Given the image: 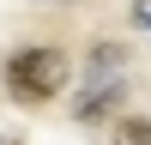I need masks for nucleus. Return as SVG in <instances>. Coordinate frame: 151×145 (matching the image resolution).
<instances>
[{
  "label": "nucleus",
  "instance_id": "obj_1",
  "mask_svg": "<svg viewBox=\"0 0 151 145\" xmlns=\"http://www.w3.org/2000/svg\"><path fill=\"white\" fill-rule=\"evenodd\" d=\"M67 79H73V60H67V48H24V55H12V67H6V85L18 97H30V103H48L55 91H67Z\"/></svg>",
  "mask_w": 151,
  "mask_h": 145
},
{
  "label": "nucleus",
  "instance_id": "obj_2",
  "mask_svg": "<svg viewBox=\"0 0 151 145\" xmlns=\"http://www.w3.org/2000/svg\"><path fill=\"white\" fill-rule=\"evenodd\" d=\"M109 145H151V115H127L115 121V139Z\"/></svg>",
  "mask_w": 151,
  "mask_h": 145
},
{
  "label": "nucleus",
  "instance_id": "obj_3",
  "mask_svg": "<svg viewBox=\"0 0 151 145\" xmlns=\"http://www.w3.org/2000/svg\"><path fill=\"white\" fill-rule=\"evenodd\" d=\"M133 24H139V30H151V0H133Z\"/></svg>",
  "mask_w": 151,
  "mask_h": 145
}]
</instances>
